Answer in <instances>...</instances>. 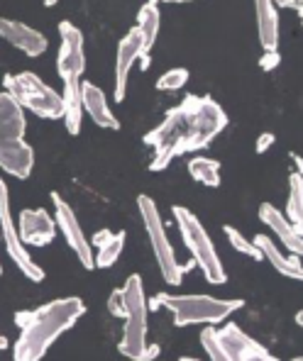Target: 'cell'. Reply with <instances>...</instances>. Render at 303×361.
I'll return each instance as SVG.
<instances>
[{
	"mask_svg": "<svg viewBox=\"0 0 303 361\" xmlns=\"http://www.w3.org/2000/svg\"><path fill=\"white\" fill-rule=\"evenodd\" d=\"M227 127V113L208 95H186L152 132L142 137L154 149L150 171H162L177 157L201 152Z\"/></svg>",
	"mask_w": 303,
	"mask_h": 361,
	"instance_id": "obj_1",
	"label": "cell"
},
{
	"mask_svg": "<svg viewBox=\"0 0 303 361\" xmlns=\"http://www.w3.org/2000/svg\"><path fill=\"white\" fill-rule=\"evenodd\" d=\"M86 312L81 298L69 295L35 307V310H20L15 322L20 327V337L13 344L15 361H42L49 347L69 332Z\"/></svg>",
	"mask_w": 303,
	"mask_h": 361,
	"instance_id": "obj_2",
	"label": "cell"
},
{
	"mask_svg": "<svg viewBox=\"0 0 303 361\" xmlns=\"http://www.w3.org/2000/svg\"><path fill=\"white\" fill-rule=\"evenodd\" d=\"M25 113L8 93H0V169L13 178H30L35 149L25 142Z\"/></svg>",
	"mask_w": 303,
	"mask_h": 361,
	"instance_id": "obj_3",
	"label": "cell"
},
{
	"mask_svg": "<svg viewBox=\"0 0 303 361\" xmlns=\"http://www.w3.org/2000/svg\"><path fill=\"white\" fill-rule=\"evenodd\" d=\"M122 300H125V327L118 352L130 361H154L159 354L157 344H147V295L142 286V276H127L122 286Z\"/></svg>",
	"mask_w": 303,
	"mask_h": 361,
	"instance_id": "obj_4",
	"label": "cell"
},
{
	"mask_svg": "<svg viewBox=\"0 0 303 361\" xmlns=\"http://www.w3.org/2000/svg\"><path fill=\"white\" fill-rule=\"evenodd\" d=\"M244 302L240 298L220 300L213 295H172V293H159L152 298V305L147 310H164L172 312L174 325L189 327V325H220L235 310H240Z\"/></svg>",
	"mask_w": 303,
	"mask_h": 361,
	"instance_id": "obj_5",
	"label": "cell"
},
{
	"mask_svg": "<svg viewBox=\"0 0 303 361\" xmlns=\"http://www.w3.org/2000/svg\"><path fill=\"white\" fill-rule=\"evenodd\" d=\"M174 220L182 232V240L189 249V254L194 257V264H198L203 279L213 286H222L227 281V271L222 267L220 257H218L213 240L206 232V227L201 225V220L191 210L182 208V205H174Z\"/></svg>",
	"mask_w": 303,
	"mask_h": 361,
	"instance_id": "obj_6",
	"label": "cell"
},
{
	"mask_svg": "<svg viewBox=\"0 0 303 361\" xmlns=\"http://www.w3.org/2000/svg\"><path fill=\"white\" fill-rule=\"evenodd\" d=\"M3 86H5L3 93H8L23 108V113L30 110L37 118H44V120H59L64 115L61 93H57L54 88L47 86L37 73L32 71L5 73Z\"/></svg>",
	"mask_w": 303,
	"mask_h": 361,
	"instance_id": "obj_7",
	"label": "cell"
},
{
	"mask_svg": "<svg viewBox=\"0 0 303 361\" xmlns=\"http://www.w3.org/2000/svg\"><path fill=\"white\" fill-rule=\"evenodd\" d=\"M137 208H140L147 237H150V244L154 249V259H157L159 271H162V279L167 281L169 286H182L184 274L194 267V262H189V264L177 262V254H174V247H172V242H169L167 230H164V220H162V215H159V208H157V203H154V198L140 195V198H137Z\"/></svg>",
	"mask_w": 303,
	"mask_h": 361,
	"instance_id": "obj_8",
	"label": "cell"
},
{
	"mask_svg": "<svg viewBox=\"0 0 303 361\" xmlns=\"http://www.w3.org/2000/svg\"><path fill=\"white\" fill-rule=\"evenodd\" d=\"M0 240L5 242L8 257L13 259L15 267L23 271L25 279L35 281V283L44 281V271H42L35 262H32L30 252L23 247V242H20V237H18V225L13 222V212H10L8 183H5L3 178H0Z\"/></svg>",
	"mask_w": 303,
	"mask_h": 361,
	"instance_id": "obj_9",
	"label": "cell"
},
{
	"mask_svg": "<svg viewBox=\"0 0 303 361\" xmlns=\"http://www.w3.org/2000/svg\"><path fill=\"white\" fill-rule=\"evenodd\" d=\"M52 208H54V222L57 227L61 230L64 240H66L69 249L76 254L78 264L83 269L93 271L95 269V262H93V249H91V242L86 240L81 230V222H78L76 212L71 210V205L61 198L59 193H52Z\"/></svg>",
	"mask_w": 303,
	"mask_h": 361,
	"instance_id": "obj_10",
	"label": "cell"
},
{
	"mask_svg": "<svg viewBox=\"0 0 303 361\" xmlns=\"http://www.w3.org/2000/svg\"><path fill=\"white\" fill-rule=\"evenodd\" d=\"M59 35H61V47L59 56H57V71L61 78H81V73L86 71V54H83V35L69 20L59 23Z\"/></svg>",
	"mask_w": 303,
	"mask_h": 361,
	"instance_id": "obj_11",
	"label": "cell"
},
{
	"mask_svg": "<svg viewBox=\"0 0 303 361\" xmlns=\"http://www.w3.org/2000/svg\"><path fill=\"white\" fill-rule=\"evenodd\" d=\"M218 342L227 352L232 361H279L274 354H269L257 339H252L247 332H242L235 322H227L225 327L215 330Z\"/></svg>",
	"mask_w": 303,
	"mask_h": 361,
	"instance_id": "obj_12",
	"label": "cell"
},
{
	"mask_svg": "<svg viewBox=\"0 0 303 361\" xmlns=\"http://www.w3.org/2000/svg\"><path fill=\"white\" fill-rule=\"evenodd\" d=\"M18 237L20 242L30 244V247H47L49 242H54L57 237V222L44 208H28L20 212L18 222Z\"/></svg>",
	"mask_w": 303,
	"mask_h": 361,
	"instance_id": "obj_13",
	"label": "cell"
},
{
	"mask_svg": "<svg viewBox=\"0 0 303 361\" xmlns=\"http://www.w3.org/2000/svg\"><path fill=\"white\" fill-rule=\"evenodd\" d=\"M142 61V35L137 27H132L118 44V61H115V100L122 103L127 93V81L135 61Z\"/></svg>",
	"mask_w": 303,
	"mask_h": 361,
	"instance_id": "obj_14",
	"label": "cell"
},
{
	"mask_svg": "<svg viewBox=\"0 0 303 361\" xmlns=\"http://www.w3.org/2000/svg\"><path fill=\"white\" fill-rule=\"evenodd\" d=\"M0 37H3L8 44H13L15 49H20L28 56H42L47 51V37L42 32L32 30L30 25L18 23V20L0 18Z\"/></svg>",
	"mask_w": 303,
	"mask_h": 361,
	"instance_id": "obj_15",
	"label": "cell"
},
{
	"mask_svg": "<svg viewBox=\"0 0 303 361\" xmlns=\"http://www.w3.org/2000/svg\"><path fill=\"white\" fill-rule=\"evenodd\" d=\"M81 108L83 113L91 115V120L103 130H120V120L113 115L108 105V98H105L103 88L95 86V83L83 81L81 83Z\"/></svg>",
	"mask_w": 303,
	"mask_h": 361,
	"instance_id": "obj_16",
	"label": "cell"
},
{
	"mask_svg": "<svg viewBox=\"0 0 303 361\" xmlns=\"http://www.w3.org/2000/svg\"><path fill=\"white\" fill-rule=\"evenodd\" d=\"M259 220L264 222V225L269 227V230L274 232L276 237L281 240L286 249H289L291 254H296L299 257L301 249H303V237H301V230H296L294 225H291L289 220L284 217V212L279 208H274L272 203H262L259 205Z\"/></svg>",
	"mask_w": 303,
	"mask_h": 361,
	"instance_id": "obj_17",
	"label": "cell"
},
{
	"mask_svg": "<svg viewBox=\"0 0 303 361\" xmlns=\"http://www.w3.org/2000/svg\"><path fill=\"white\" fill-rule=\"evenodd\" d=\"M254 247L262 252V259H267L269 264H272V269L279 271L281 276H286V279H294V281H301L303 271H301V262L296 254H291V257H286L284 252H281L276 244L269 240L267 235H257L252 240Z\"/></svg>",
	"mask_w": 303,
	"mask_h": 361,
	"instance_id": "obj_18",
	"label": "cell"
},
{
	"mask_svg": "<svg viewBox=\"0 0 303 361\" xmlns=\"http://www.w3.org/2000/svg\"><path fill=\"white\" fill-rule=\"evenodd\" d=\"M64 81V93H61V120L66 125V132L71 137H76L81 132V120H83V108H81V78H61Z\"/></svg>",
	"mask_w": 303,
	"mask_h": 361,
	"instance_id": "obj_19",
	"label": "cell"
},
{
	"mask_svg": "<svg viewBox=\"0 0 303 361\" xmlns=\"http://www.w3.org/2000/svg\"><path fill=\"white\" fill-rule=\"evenodd\" d=\"M159 25H162V18H159V5L157 3H145L137 13V32L142 35V68H150V51L157 42L159 35Z\"/></svg>",
	"mask_w": 303,
	"mask_h": 361,
	"instance_id": "obj_20",
	"label": "cell"
},
{
	"mask_svg": "<svg viewBox=\"0 0 303 361\" xmlns=\"http://www.w3.org/2000/svg\"><path fill=\"white\" fill-rule=\"evenodd\" d=\"M257 35L264 51H276L279 47V13L272 0H257Z\"/></svg>",
	"mask_w": 303,
	"mask_h": 361,
	"instance_id": "obj_21",
	"label": "cell"
},
{
	"mask_svg": "<svg viewBox=\"0 0 303 361\" xmlns=\"http://www.w3.org/2000/svg\"><path fill=\"white\" fill-rule=\"evenodd\" d=\"M125 230L110 232V230H100L93 235V247L98 249V254H93L95 269H108L113 267L115 262L120 259L122 249H125Z\"/></svg>",
	"mask_w": 303,
	"mask_h": 361,
	"instance_id": "obj_22",
	"label": "cell"
},
{
	"mask_svg": "<svg viewBox=\"0 0 303 361\" xmlns=\"http://www.w3.org/2000/svg\"><path fill=\"white\" fill-rule=\"evenodd\" d=\"M189 173L194 180L208 185V188H218L220 185V161L208 157H194L189 161Z\"/></svg>",
	"mask_w": 303,
	"mask_h": 361,
	"instance_id": "obj_23",
	"label": "cell"
},
{
	"mask_svg": "<svg viewBox=\"0 0 303 361\" xmlns=\"http://www.w3.org/2000/svg\"><path fill=\"white\" fill-rule=\"evenodd\" d=\"M289 185H291V193H289V203H286V220L301 230V222H303V178L299 171L291 173L289 178Z\"/></svg>",
	"mask_w": 303,
	"mask_h": 361,
	"instance_id": "obj_24",
	"label": "cell"
},
{
	"mask_svg": "<svg viewBox=\"0 0 303 361\" xmlns=\"http://www.w3.org/2000/svg\"><path fill=\"white\" fill-rule=\"evenodd\" d=\"M222 230H225L227 242H230V247L235 249V252H240V254H244V257L254 259V262H262V252H259V249L252 244V240H247L240 230H235L232 225H225Z\"/></svg>",
	"mask_w": 303,
	"mask_h": 361,
	"instance_id": "obj_25",
	"label": "cell"
},
{
	"mask_svg": "<svg viewBox=\"0 0 303 361\" xmlns=\"http://www.w3.org/2000/svg\"><path fill=\"white\" fill-rule=\"evenodd\" d=\"M201 347H203V352L208 354L210 361H232L230 357H227L225 349H222V344L218 342L215 327L206 325L203 330H201Z\"/></svg>",
	"mask_w": 303,
	"mask_h": 361,
	"instance_id": "obj_26",
	"label": "cell"
},
{
	"mask_svg": "<svg viewBox=\"0 0 303 361\" xmlns=\"http://www.w3.org/2000/svg\"><path fill=\"white\" fill-rule=\"evenodd\" d=\"M189 83V68H169L167 73H162L157 81L159 90H182Z\"/></svg>",
	"mask_w": 303,
	"mask_h": 361,
	"instance_id": "obj_27",
	"label": "cell"
},
{
	"mask_svg": "<svg viewBox=\"0 0 303 361\" xmlns=\"http://www.w3.org/2000/svg\"><path fill=\"white\" fill-rule=\"evenodd\" d=\"M108 310H110V315H115V317H122V315H125V300H122V290H120V288L110 290Z\"/></svg>",
	"mask_w": 303,
	"mask_h": 361,
	"instance_id": "obj_28",
	"label": "cell"
},
{
	"mask_svg": "<svg viewBox=\"0 0 303 361\" xmlns=\"http://www.w3.org/2000/svg\"><path fill=\"white\" fill-rule=\"evenodd\" d=\"M279 61H281L279 51H264L262 59H259V68H264V71H272V68L279 66Z\"/></svg>",
	"mask_w": 303,
	"mask_h": 361,
	"instance_id": "obj_29",
	"label": "cell"
},
{
	"mask_svg": "<svg viewBox=\"0 0 303 361\" xmlns=\"http://www.w3.org/2000/svg\"><path fill=\"white\" fill-rule=\"evenodd\" d=\"M274 140H276V137L272 135V132H262V135H259L257 147H254V149H257V154H264V152L269 149V147L274 145Z\"/></svg>",
	"mask_w": 303,
	"mask_h": 361,
	"instance_id": "obj_30",
	"label": "cell"
},
{
	"mask_svg": "<svg viewBox=\"0 0 303 361\" xmlns=\"http://www.w3.org/2000/svg\"><path fill=\"white\" fill-rule=\"evenodd\" d=\"M279 8H291V10H296V13H301L303 5L299 3V0H286V3H279Z\"/></svg>",
	"mask_w": 303,
	"mask_h": 361,
	"instance_id": "obj_31",
	"label": "cell"
},
{
	"mask_svg": "<svg viewBox=\"0 0 303 361\" xmlns=\"http://www.w3.org/2000/svg\"><path fill=\"white\" fill-rule=\"evenodd\" d=\"M0 349H8V339L5 337H0Z\"/></svg>",
	"mask_w": 303,
	"mask_h": 361,
	"instance_id": "obj_32",
	"label": "cell"
},
{
	"mask_svg": "<svg viewBox=\"0 0 303 361\" xmlns=\"http://www.w3.org/2000/svg\"><path fill=\"white\" fill-rule=\"evenodd\" d=\"M179 361H201V359H194V357H182Z\"/></svg>",
	"mask_w": 303,
	"mask_h": 361,
	"instance_id": "obj_33",
	"label": "cell"
},
{
	"mask_svg": "<svg viewBox=\"0 0 303 361\" xmlns=\"http://www.w3.org/2000/svg\"><path fill=\"white\" fill-rule=\"evenodd\" d=\"M291 361H303V359H301V357H296V359H291Z\"/></svg>",
	"mask_w": 303,
	"mask_h": 361,
	"instance_id": "obj_34",
	"label": "cell"
},
{
	"mask_svg": "<svg viewBox=\"0 0 303 361\" xmlns=\"http://www.w3.org/2000/svg\"><path fill=\"white\" fill-rule=\"evenodd\" d=\"M0 274H3V267H0Z\"/></svg>",
	"mask_w": 303,
	"mask_h": 361,
	"instance_id": "obj_35",
	"label": "cell"
}]
</instances>
